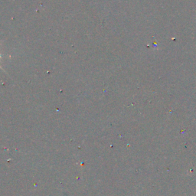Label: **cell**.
Masks as SVG:
<instances>
[{"instance_id": "6da1fadb", "label": "cell", "mask_w": 196, "mask_h": 196, "mask_svg": "<svg viewBox=\"0 0 196 196\" xmlns=\"http://www.w3.org/2000/svg\"><path fill=\"white\" fill-rule=\"evenodd\" d=\"M1 57H2V55H0V58H1ZM0 68H2H2L1 66H0ZM2 70H3V69H2Z\"/></svg>"}]
</instances>
